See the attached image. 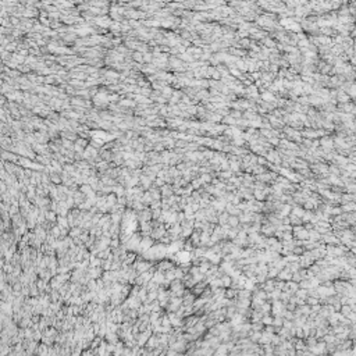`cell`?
<instances>
[{"label": "cell", "instance_id": "cell-1", "mask_svg": "<svg viewBox=\"0 0 356 356\" xmlns=\"http://www.w3.org/2000/svg\"><path fill=\"white\" fill-rule=\"evenodd\" d=\"M295 232H296V238L299 239H308L309 238V231H306L305 228H295Z\"/></svg>", "mask_w": 356, "mask_h": 356}, {"label": "cell", "instance_id": "cell-6", "mask_svg": "<svg viewBox=\"0 0 356 356\" xmlns=\"http://www.w3.org/2000/svg\"><path fill=\"white\" fill-rule=\"evenodd\" d=\"M202 178H203L202 181H210V175H207V174H205V175H203Z\"/></svg>", "mask_w": 356, "mask_h": 356}, {"label": "cell", "instance_id": "cell-2", "mask_svg": "<svg viewBox=\"0 0 356 356\" xmlns=\"http://www.w3.org/2000/svg\"><path fill=\"white\" fill-rule=\"evenodd\" d=\"M227 221H228V224H230V225H232V227H234V225H238V223H239V219H238V217H228V220H227Z\"/></svg>", "mask_w": 356, "mask_h": 356}, {"label": "cell", "instance_id": "cell-5", "mask_svg": "<svg viewBox=\"0 0 356 356\" xmlns=\"http://www.w3.org/2000/svg\"><path fill=\"white\" fill-rule=\"evenodd\" d=\"M263 321L266 323V324H271V321H273V320L270 319V317H264V319H263Z\"/></svg>", "mask_w": 356, "mask_h": 356}, {"label": "cell", "instance_id": "cell-4", "mask_svg": "<svg viewBox=\"0 0 356 356\" xmlns=\"http://www.w3.org/2000/svg\"><path fill=\"white\" fill-rule=\"evenodd\" d=\"M292 216H298V217L303 216V210H302V209H299V207H295L294 209V214H292Z\"/></svg>", "mask_w": 356, "mask_h": 356}, {"label": "cell", "instance_id": "cell-3", "mask_svg": "<svg viewBox=\"0 0 356 356\" xmlns=\"http://www.w3.org/2000/svg\"><path fill=\"white\" fill-rule=\"evenodd\" d=\"M262 98H263L264 100H267V102H273V100H274V96H273L271 93H267V92H264L263 95H262Z\"/></svg>", "mask_w": 356, "mask_h": 356}]
</instances>
